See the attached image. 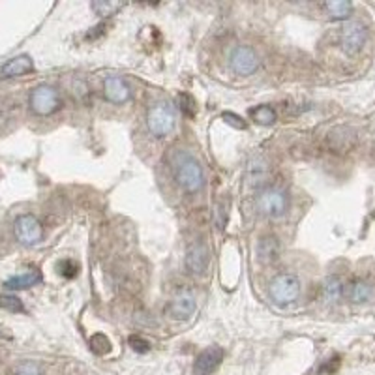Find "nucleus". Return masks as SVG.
Returning <instances> with one entry per match:
<instances>
[{
  "mask_svg": "<svg viewBox=\"0 0 375 375\" xmlns=\"http://www.w3.org/2000/svg\"><path fill=\"white\" fill-rule=\"evenodd\" d=\"M195 308H197L195 299H193L190 293H180L178 297H175V299L171 300V304L167 306V314H169L173 319L182 321L188 319L190 315H193Z\"/></svg>",
  "mask_w": 375,
  "mask_h": 375,
  "instance_id": "ddd939ff",
  "label": "nucleus"
},
{
  "mask_svg": "<svg viewBox=\"0 0 375 375\" xmlns=\"http://www.w3.org/2000/svg\"><path fill=\"white\" fill-rule=\"evenodd\" d=\"M327 141L332 152H347L356 144V131L347 126H341L328 133Z\"/></svg>",
  "mask_w": 375,
  "mask_h": 375,
  "instance_id": "f8f14e48",
  "label": "nucleus"
},
{
  "mask_svg": "<svg viewBox=\"0 0 375 375\" xmlns=\"http://www.w3.org/2000/svg\"><path fill=\"white\" fill-rule=\"evenodd\" d=\"M90 345H92V351L96 355H107L111 351V341L107 336L103 334H94L92 340H90Z\"/></svg>",
  "mask_w": 375,
  "mask_h": 375,
  "instance_id": "393cba45",
  "label": "nucleus"
},
{
  "mask_svg": "<svg viewBox=\"0 0 375 375\" xmlns=\"http://www.w3.org/2000/svg\"><path fill=\"white\" fill-rule=\"evenodd\" d=\"M34 69V62L28 55H19L10 58V61L0 68V79H10V77H19Z\"/></svg>",
  "mask_w": 375,
  "mask_h": 375,
  "instance_id": "4468645a",
  "label": "nucleus"
},
{
  "mask_svg": "<svg viewBox=\"0 0 375 375\" xmlns=\"http://www.w3.org/2000/svg\"><path fill=\"white\" fill-rule=\"evenodd\" d=\"M229 205H231V199L222 197L214 205V218H216V224H218L219 229H224L225 224H227V218H229Z\"/></svg>",
  "mask_w": 375,
  "mask_h": 375,
  "instance_id": "5701e85b",
  "label": "nucleus"
},
{
  "mask_svg": "<svg viewBox=\"0 0 375 375\" xmlns=\"http://www.w3.org/2000/svg\"><path fill=\"white\" fill-rule=\"evenodd\" d=\"M30 109L36 115L47 116L53 115L55 111L61 109V94L55 87L49 85H40L30 92Z\"/></svg>",
  "mask_w": 375,
  "mask_h": 375,
  "instance_id": "20e7f679",
  "label": "nucleus"
},
{
  "mask_svg": "<svg viewBox=\"0 0 375 375\" xmlns=\"http://www.w3.org/2000/svg\"><path fill=\"white\" fill-rule=\"evenodd\" d=\"M178 105H180V111L184 113V116L195 118V115H197V103H195V100L190 94L178 96Z\"/></svg>",
  "mask_w": 375,
  "mask_h": 375,
  "instance_id": "b1692460",
  "label": "nucleus"
},
{
  "mask_svg": "<svg viewBox=\"0 0 375 375\" xmlns=\"http://www.w3.org/2000/svg\"><path fill=\"white\" fill-rule=\"evenodd\" d=\"M128 343H130V347L136 351V353H149L150 351V343L144 338H141V336L137 334H131L130 338H128Z\"/></svg>",
  "mask_w": 375,
  "mask_h": 375,
  "instance_id": "bb28decb",
  "label": "nucleus"
},
{
  "mask_svg": "<svg viewBox=\"0 0 375 375\" xmlns=\"http://www.w3.org/2000/svg\"><path fill=\"white\" fill-rule=\"evenodd\" d=\"M250 118L261 126H270V124L276 122V111L270 105H257V107L250 109Z\"/></svg>",
  "mask_w": 375,
  "mask_h": 375,
  "instance_id": "6ab92c4d",
  "label": "nucleus"
},
{
  "mask_svg": "<svg viewBox=\"0 0 375 375\" xmlns=\"http://www.w3.org/2000/svg\"><path fill=\"white\" fill-rule=\"evenodd\" d=\"M17 375H40V368L34 362H23L17 368Z\"/></svg>",
  "mask_w": 375,
  "mask_h": 375,
  "instance_id": "c756f323",
  "label": "nucleus"
},
{
  "mask_svg": "<svg viewBox=\"0 0 375 375\" xmlns=\"http://www.w3.org/2000/svg\"><path fill=\"white\" fill-rule=\"evenodd\" d=\"M266 175H268V165L263 158H253L250 165H248V180L250 184H261L265 182Z\"/></svg>",
  "mask_w": 375,
  "mask_h": 375,
  "instance_id": "f3484780",
  "label": "nucleus"
},
{
  "mask_svg": "<svg viewBox=\"0 0 375 375\" xmlns=\"http://www.w3.org/2000/svg\"><path fill=\"white\" fill-rule=\"evenodd\" d=\"M41 281V274L40 272H25L19 274V276H14V278H10V280L4 283L6 289L10 291H19V289H28V287L36 286V283H40Z\"/></svg>",
  "mask_w": 375,
  "mask_h": 375,
  "instance_id": "dca6fc26",
  "label": "nucleus"
},
{
  "mask_svg": "<svg viewBox=\"0 0 375 375\" xmlns=\"http://www.w3.org/2000/svg\"><path fill=\"white\" fill-rule=\"evenodd\" d=\"M173 175L177 178L178 184L190 193H195L205 184L203 167L188 152H178L177 156L173 158Z\"/></svg>",
  "mask_w": 375,
  "mask_h": 375,
  "instance_id": "f257e3e1",
  "label": "nucleus"
},
{
  "mask_svg": "<svg viewBox=\"0 0 375 375\" xmlns=\"http://www.w3.org/2000/svg\"><path fill=\"white\" fill-rule=\"evenodd\" d=\"M368 40V28L362 25L361 21H351L345 27L341 28L340 43L343 53L347 55H356L361 53V49L364 47V43Z\"/></svg>",
  "mask_w": 375,
  "mask_h": 375,
  "instance_id": "423d86ee",
  "label": "nucleus"
},
{
  "mask_svg": "<svg viewBox=\"0 0 375 375\" xmlns=\"http://www.w3.org/2000/svg\"><path fill=\"white\" fill-rule=\"evenodd\" d=\"M90 8L94 10L96 15H100V17H111V15H115L118 10H122L124 4L122 2H115V0H96L90 4Z\"/></svg>",
  "mask_w": 375,
  "mask_h": 375,
  "instance_id": "aec40b11",
  "label": "nucleus"
},
{
  "mask_svg": "<svg viewBox=\"0 0 375 375\" xmlns=\"http://www.w3.org/2000/svg\"><path fill=\"white\" fill-rule=\"evenodd\" d=\"M0 308H2V310H8V312H14V314L25 312L23 302H21L17 297H12V294H4V297H0Z\"/></svg>",
  "mask_w": 375,
  "mask_h": 375,
  "instance_id": "a878e982",
  "label": "nucleus"
},
{
  "mask_svg": "<svg viewBox=\"0 0 375 375\" xmlns=\"http://www.w3.org/2000/svg\"><path fill=\"white\" fill-rule=\"evenodd\" d=\"M177 122V116H175V109L173 105L167 102L154 103L147 113V126L149 131L154 137H165L169 136Z\"/></svg>",
  "mask_w": 375,
  "mask_h": 375,
  "instance_id": "f03ea898",
  "label": "nucleus"
},
{
  "mask_svg": "<svg viewBox=\"0 0 375 375\" xmlns=\"http://www.w3.org/2000/svg\"><path fill=\"white\" fill-rule=\"evenodd\" d=\"M58 268H61V274L64 276V278H75V276L79 274V265L72 259L62 261Z\"/></svg>",
  "mask_w": 375,
  "mask_h": 375,
  "instance_id": "cd10ccee",
  "label": "nucleus"
},
{
  "mask_svg": "<svg viewBox=\"0 0 375 375\" xmlns=\"http://www.w3.org/2000/svg\"><path fill=\"white\" fill-rule=\"evenodd\" d=\"M222 118H224L225 122L229 124V126L237 128V130H246V122L240 118L239 115H235V113H224Z\"/></svg>",
  "mask_w": 375,
  "mask_h": 375,
  "instance_id": "c85d7f7f",
  "label": "nucleus"
},
{
  "mask_svg": "<svg viewBox=\"0 0 375 375\" xmlns=\"http://www.w3.org/2000/svg\"><path fill=\"white\" fill-rule=\"evenodd\" d=\"M231 69L237 75H252L259 68V55L250 45H239L231 53Z\"/></svg>",
  "mask_w": 375,
  "mask_h": 375,
  "instance_id": "6e6552de",
  "label": "nucleus"
},
{
  "mask_svg": "<svg viewBox=\"0 0 375 375\" xmlns=\"http://www.w3.org/2000/svg\"><path fill=\"white\" fill-rule=\"evenodd\" d=\"M300 297V280L294 274H278L270 281V299L278 306H289L297 302Z\"/></svg>",
  "mask_w": 375,
  "mask_h": 375,
  "instance_id": "7ed1b4c3",
  "label": "nucleus"
},
{
  "mask_svg": "<svg viewBox=\"0 0 375 375\" xmlns=\"http://www.w3.org/2000/svg\"><path fill=\"white\" fill-rule=\"evenodd\" d=\"M224 361V349L219 345H208L203 349L193 364V375H212Z\"/></svg>",
  "mask_w": 375,
  "mask_h": 375,
  "instance_id": "9d476101",
  "label": "nucleus"
},
{
  "mask_svg": "<svg viewBox=\"0 0 375 375\" xmlns=\"http://www.w3.org/2000/svg\"><path fill=\"white\" fill-rule=\"evenodd\" d=\"M341 293H343V286H341V280L338 276H330L327 281H325V297L330 302H336V300L341 299Z\"/></svg>",
  "mask_w": 375,
  "mask_h": 375,
  "instance_id": "4be33fe9",
  "label": "nucleus"
},
{
  "mask_svg": "<svg viewBox=\"0 0 375 375\" xmlns=\"http://www.w3.org/2000/svg\"><path fill=\"white\" fill-rule=\"evenodd\" d=\"M15 237L23 246H34L43 239V227L32 214H23L15 219Z\"/></svg>",
  "mask_w": 375,
  "mask_h": 375,
  "instance_id": "0eeeda50",
  "label": "nucleus"
},
{
  "mask_svg": "<svg viewBox=\"0 0 375 375\" xmlns=\"http://www.w3.org/2000/svg\"><path fill=\"white\" fill-rule=\"evenodd\" d=\"M257 257L261 263H274L280 257V240L276 235H265L261 237L259 244H257Z\"/></svg>",
  "mask_w": 375,
  "mask_h": 375,
  "instance_id": "2eb2a0df",
  "label": "nucleus"
},
{
  "mask_svg": "<svg viewBox=\"0 0 375 375\" xmlns=\"http://www.w3.org/2000/svg\"><path fill=\"white\" fill-rule=\"evenodd\" d=\"M372 297V287H369L368 281L364 280H356L353 281V286H351V300L356 302V304H361V302H366Z\"/></svg>",
  "mask_w": 375,
  "mask_h": 375,
  "instance_id": "412c9836",
  "label": "nucleus"
},
{
  "mask_svg": "<svg viewBox=\"0 0 375 375\" xmlns=\"http://www.w3.org/2000/svg\"><path fill=\"white\" fill-rule=\"evenodd\" d=\"M211 261L208 246L203 240H191L186 248V268L191 274H203Z\"/></svg>",
  "mask_w": 375,
  "mask_h": 375,
  "instance_id": "1a4fd4ad",
  "label": "nucleus"
},
{
  "mask_svg": "<svg viewBox=\"0 0 375 375\" xmlns=\"http://www.w3.org/2000/svg\"><path fill=\"white\" fill-rule=\"evenodd\" d=\"M103 94H105V98H107L111 103L120 105V103H126L130 100L131 90L120 77L111 75V77H107V79L103 81Z\"/></svg>",
  "mask_w": 375,
  "mask_h": 375,
  "instance_id": "9b49d317",
  "label": "nucleus"
},
{
  "mask_svg": "<svg viewBox=\"0 0 375 375\" xmlns=\"http://www.w3.org/2000/svg\"><path fill=\"white\" fill-rule=\"evenodd\" d=\"M323 8L330 19H347L351 15V10H353V4L345 2V0H332V2L323 4Z\"/></svg>",
  "mask_w": 375,
  "mask_h": 375,
  "instance_id": "a211bd4d",
  "label": "nucleus"
},
{
  "mask_svg": "<svg viewBox=\"0 0 375 375\" xmlns=\"http://www.w3.org/2000/svg\"><path fill=\"white\" fill-rule=\"evenodd\" d=\"M287 193L280 188H265L259 191L257 195V206H259L261 214H265L268 218H280L287 212Z\"/></svg>",
  "mask_w": 375,
  "mask_h": 375,
  "instance_id": "39448f33",
  "label": "nucleus"
}]
</instances>
